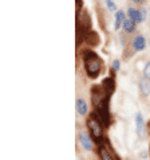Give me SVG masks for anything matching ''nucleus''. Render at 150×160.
Here are the masks:
<instances>
[{"instance_id":"f257e3e1","label":"nucleus","mask_w":150,"mask_h":160,"mask_svg":"<svg viewBox=\"0 0 150 160\" xmlns=\"http://www.w3.org/2000/svg\"><path fill=\"white\" fill-rule=\"evenodd\" d=\"M113 93L106 90L102 83L99 85H92L90 89V98L92 105V112L90 116L102 124L107 129L111 125V113H110V100H111Z\"/></svg>"},{"instance_id":"f03ea898","label":"nucleus","mask_w":150,"mask_h":160,"mask_svg":"<svg viewBox=\"0 0 150 160\" xmlns=\"http://www.w3.org/2000/svg\"><path fill=\"white\" fill-rule=\"evenodd\" d=\"M82 62H83V68H85L86 75L90 79H96L102 74L105 69L103 59L96 54L95 51H92L91 48H85L82 50Z\"/></svg>"},{"instance_id":"7ed1b4c3","label":"nucleus","mask_w":150,"mask_h":160,"mask_svg":"<svg viewBox=\"0 0 150 160\" xmlns=\"http://www.w3.org/2000/svg\"><path fill=\"white\" fill-rule=\"evenodd\" d=\"M92 30V22L90 12L87 10H82V12L77 16V48L85 42L86 35Z\"/></svg>"},{"instance_id":"20e7f679","label":"nucleus","mask_w":150,"mask_h":160,"mask_svg":"<svg viewBox=\"0 0 150 160\" xmlns=\"http://www.w3.org/2000/svg\"><path fill=\"white\" fill-rule=\"evenodd\" d=\"M86 125H87V129H89V135L91 136V139H92V141H94L95 144L102 143L106 137H107L105 135L106 128L92 116H89V118L86 120Z\"/></svg>"},{"instance_id":"39448f33","label":"nucleus","mask_w":150,"mask_h":160,"mask_svg":"<svg viewBox=\"0 0 150 160\" xmlns=\"http://www.w3.org/2000/svg\"><path fill=\"white\" fill-rule=\"evenodd\" d=\"M96 155L103 160H120V156L115 152V149L113 148V145L107 137L102 143L96 144Z\"/></svg>"},{"instance_id":"423d86ee","label":"nucleus","mask_w":150,"mask_h":160,"mask_svg":"<svg viewBox=\"0 0 150 160\" xmlns=\"http://www.w3.org/2000/svg\"><path fill=\"white\" fill-rule=\"evenodd\" d=\"M85 42L89 44V47H96V46H99V43H101V37L96 31L91 30L90 32L86 35Z\"/></svg>"},{"instance_id":"0eeeda50","label":"nucleus","mask_w":150,"mask_h":160,"mask_svg":"<svg viewBox=\"0 0 150 160\" xmlns=\"http://www.w3.org/2000/svg\"><path fill=\"white\" fill-rule=\"evenodd\" d=\"M79 143L82 144V147L86 151H91L92 149V139L90 135H86V133H79Z\"/></svg>"},{"instance_id":"6e6552de","label":"nucleus","mask_w":150,"mask_h":160,"mask_svg":"<svg viewBox=\"0 0 150 160\" xmlns=\"http://www.w3.org/2000/svg\"><path fill=\"white\" fill-rule=\"evenodd\" d=\"M135 125H137V135H138L139 139L143 137V129H145V122H143V117L142 113H137L135 114Z\"/></svg>"},{"instance_id":"1a4fd4ad","label":"nucleus","mask_w":150,"mask_h":160,"mask_svg":"<svg viewBox=\"0 0 150 160\" xmlns=\"http://www.w3.org/2000/svg\"><path fill=\"white\" fill-rule=\"evenodd\" d=\"M146 47V41H145L143 35H137L133 39V48L137 51H143Z\"/></svg>"},{"instance_id":"9d476101","label":"nucleus","mask_w":150,"mask_h":160,"mask_svg":"<svg viewBox=\"0 0 150 160\" xmlns=\"http://www.w3.org/2000/svg\"><path fill=\"white\" fill-rule=\"evenodd\" d=\"M75 105H77V112L78 114H81V116H86L87 110H89V106H87L86 101L83 98H78L77 102H75Z\"/></svg>"},{"instance_id":"9b49d317","label":"nucleus","mask_w":150,"mask_h":160,"mask_svg":"<svg viewBox=\"0 0 150 160\" xmlns=\"http://www.w3.org/2000/svg\"><path fill=\"white\" fill-rule=\"evenodd\" d=\"M125 20H126L125 12L123 11H117L115 12V24H114V28L120 30L121 26H123V23H125Z\"/></svg>"},{"instance_id":"f8f14e48","label":"nucleus","mask_w":150,"mask_h":160,"mask_svg":"<svg viewBox=\"0 0 150 160\" xmlns=\"http://www.w3.org/2000/svg\"><path fill=\"white\" fill-rule=\"evenodd\" d=\"M135 26H137V22L134 19H131V18H129V19H126L125 23H123V28H125L127 34H130V32H134L135 31Z\"/></svg>"},{"instance_id":"ddd939ff","label":"nucleus","mask_w":150,"mask_h":160,"mask_svg":"<svg viewBox=\"0 0 150 160\" xmlns=\"http://www.w3.org/2000/svg\"><path fill=\"white\" fill-rule=\"evenodd\" d=\"M139 92H141V96H143V97H148L150 94V86L148 81L143 79V81L139 82Z\"/></svg>"},{"instance_id":"4468645a","label":"nucleus","mask_w":150,"mask_h":160,"mask_svg":"<svg viewBox=\"0 0 150 160\" xmlns=\"http://www.w3.org/2000/svg\"><path fill=\"white\" fill-rule=\"evenodd\" d=\"M127 14H129V18H131V19H134V20L137 22V23H139V11L134 10V8H129Z\"/></svg>"},{"instance_id":"2eb2a0df","label":"nucleus","mask_w":150,"mask_h":160,"mask_svg":"<svg viewBox=\"0 0 150 160\" xmlns=\"http://www.w3.org/2000/svg\"><path fill=\"white\" fill-rule=\"evenodd\" d=\"M143 77L150 81V62H148L146 65H145V69H143Z\"/></svg>"},{"instance_id":"dca6fc26","label":"nucleus","mask_w":150,"mask_h":160,"mask_svg":"<svg viewBox=\"0 0 150 160\" xmlns=\"http://www.w3.org/2000/svg\"><path fill=\"white\" fill-rule=\"evenodd\" d=\"M106 7L109 8L110 11H117V4L113 2V0H106Z\"/></svg>"},{"instance_id":"f3484780","label":"nucleus","mask_w":150,"mask_h":160,"mask_svg":"<svg viewBox=\"0 0 150 160\" xmlns=\"http://www.w3.org/2000/svg\"><path fill=\"white\" fill-rule=\"evenodd\" d=\"M75 6H77V16H78L83 10V0H75Z\"/></svg>"},{"instance_id":"a211bd4d","label":"nucleus","mask_w":150,"mask_h":160,"mask_svg":"<svg viewBox=\"0 0 150 160\" xmlns=\"http://www.w3.org/2000/svg\"><path fill=\"white\" fill-rule=\"evenodd\" d=\"M146 20V11L145 10H139V23Z\"/></svg>"},{"instance_id":"6ab92c4d","label":"nucleus","mask_w":150,"mask_h":160,"mask_svg":"<svg viewBox=\"0 0 150 160\" xmlns=\"http://www.w3.org/2000/svg\"><path fill=\"white\" fill-rule=\"evenodd\" d=\"M113 69L115 70V72H117V70H120V61H118V59L113 61Z\"/></svg>"},{"instance_id":"aec40b11","label":"nucleus","mask_w":150,"mask_h":160,"mask_svg":"<svg viewBox=\"0 0 150 160\" xmlns=\"http://www.w3.org/2000/svg\"><path fill=\"white\" fill-rule=\"evenodd\" d=\"M131 2H134V3H137V4H139V3H142L143 0H131Z\"/></svg>"},{"instance_id":"412c9836","label":"nucleus","mask_w":150,"mask_h":160,"mask_svg":"<svg viewBox=\"0 0 150 160\" xmlns=\"http://www.w3.org/2000/svg\"><path fill=\"white\" fill-rule=\"evenodd\" d=\"M148 129H149V132H150V121L148 122Z\"/></svg>"}]
</instances>
